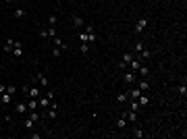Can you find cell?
<instances>
[{
  "label": "cell",
  "mask_w": 187,
  "mask_h": 139,
  "mask_svg": "<svg viewBox=\"0 0 187 139\" xmlns=\"http://www.w3.org/2000/svg\"><path fill=\"white\" fill-rule=\"evenodd\" d=\"M23 93H25L27 98H40V96H42V91H40V87H38V85H33V87L23 85Z\"/></svg>",
  "instance_id": "1"
},
{
  "label": "cell",
  "mask_w": 187,
  "mask_h": 139,
  "mask_svg": "<svg viewBox=\"0 0 187 139\" xmlns=\"http://www.w3.org/2000/svg\"><path fill=\"white\" fill-rule=\"evenodd\" d=\"M54 35H58V31H56L54 27H44V29H40V38H42V40H52Z\"/></svg>",
  "instance_id": "2"
},
{
  "label": "cell",
  "mask_w": 187,
  "mask_h": 139,
  "mask_svg": "<svg viewBox=\"0 0 187 139\" xmlns=\"http://www.w3.org/2000/svg\"><path fill=\"white\" fill-rule=\"evenodd\" d=\"M33 83H38L40 87H46L50 81H48V77H46L44 73H36V75H33Z\"/></svg>",
  "instance_id": "3"
},
{
  "label": "cell",
  "mask_w": 187,
  "mask_h": 139,
  "mask_svg": "<svg viewBox=\"0 0 187 139\" xmlns=\"http://www.w3.org/2000/svg\"><path fill=\"white\" fill-rule=\"evenodd\" d=\"M146 25H148V19H146V17L137 19V23H135V33H141V31L146 29Z\"/></svg>",
  "instance_id": "4"
},
{
  "label": "cell",
  "mask_w": 187,
  "mask_h": 139,
  "mask_svg": "<svg viewBox=\"0 0 187 139\" xmlns=\"http://www.w3.org/2000/svg\"><path fill=\"white\" fill-rule=\"evenodd\" d=\"M27 110H29V108H27V104H25V102H19V104L15 106V112H17L19 116H23V114H27Z\"/></svg>",
  "instance_id": "5"
},
{
  "label": "cell",
  "mask_w": 187,
  "mask_h": 139,
  "mask_svg": "<svg viewBox=\"0 0 187 139\" xmlns=\"http://www.w3.org/2000/svg\"><path fill=\"white\" fill-rule=\"evenodd\" d=\"M11 54L19 58V56L23 54V44H21V42H15V46H13V52H11Z\"/></svg>",
  "instance_id": "6"
},
{
  "label": "cell",
  "mask_w": 187,
  "mask_h": 139,
  "mask_svg": "<svg viewBox=\"0 0 187 139\" xmlns=\"http://www.w3.org/2000/svg\"><path fill=\"white\" fill-rule=\"evenodd\" d=\"M123 116L127 118V122H137V112H133V110H127V112H123Z\"/></svg>",
  "instance_id": "7"
},
{
  "label": "cell",
  "mask_w": 187,
  "mask_h": 139,
  "mask_svg": "<svg viewBox=\"0 0 187 139\" xmlns=\"http://www.w3.org/2000/svg\"><path fill=\"white\" fill-rule=\"evenodd\" d=\"M123 79H125L127 83H135V81H137V75H135V71H131V73H125Z\"/></svg>",
  "instance_id": "8"
},
{
  "label": "cell",
  "mask_w": 187,
  "mask_h": 139,
  "mask_svg": "<svg viewBox=\"0 0 187 139\" xmlns=\"http://www.w3.org/2000/svg\"><path fill=\"white\" fill-rule=\"evenodd\" d=\"M38 104H40V108H48L50 106V98L48 96H40L38 98Z\"/></svg>",
  "instance_id": "9"
},
{
  "label": "cell",
  "mask_w": 187,
  "mask_h": 139,
  "mask_svg": "<svg viewBox=\"0 0 187 139\" xmlns=\"http://www.w3.org/2000/svg\"><path fill=\"white\" fill-rule=\"evenodd\" d=\"M27 108H29V112L38 110V108H40V104H38V98H29V102H27Z\"/></svg>",
  "instance_id": "10"
},
{
  "label": "cell",
  "mask_w": 187,
  "mask_h": 139,
  "mask_svg": "<svg viewBox=\"0 0 187 139\" xmlns=\"http://www.w3.org/2000/svg\"><path fill=\"white\" fill-rule=\"evenodd\" d=\"M13 46H15V40H13V38H9V40L4 42V52H7V54H11V52H13Z\"/></svg>",
  "instance_id": "11"
},
{
  "label": "cell",
  "mask_w": 187,
  "mask_h": 139,
  "mask_svg": "<svg viewBox=\"0 0 187 139\" xmlns=\"http://www.w3.org/2000/svg\"><path fill=\"white\" fill-rule=\"evenodd\" d=\"M141 93H144V91H141V89H139V87H133V89H131V91H129V93H127V96H129V98H131V100H137V98H139V96H141Z\"/></svg>",
  "instance_id": "12"
},
{
  "label": "cell",
  "mask_w": 187,
  "mask_h": 139,
  "mask_svg": "<svg viewBox=\"0 0 187 139\" xmlns=\"http://www.w3.org/2000/svg\"><path fill=\"white\" fill-rule=\"evenodd\" d=\"M11 100H13V96H11L9 91H4V93H0V102H2V104H11Z\"/></svg>",
  "instance_id": "13"
},
{
  "label": "cell",
  "mask_w": 187,
  "mask_h": 139,
  "mask_svg": "<svg viewBox=\"0 0 187 139\" xmlns=\"http://www.w3.org/2000/svg\"><path fill=\"white\" fill-rule=\"evenodd\" d=\"M73 25H75L77 29H81V27H83V19H81L79 15H73Z\"/></svg>",
  "instance_id": "14"
},
{
  "label": "cell",
  "mask_w": 187,
  "mask_h": 139,
  "mask_svg": "<svg viewBox=\"0 0 187 139\" xmlns=\"http://www.w3.org/2000/svg\"><path fill=\"white\" fill-rule=\"evenodd\" d=\"M33 125H36V120H33L31 116H27V118H25V122H23V127H25L27 131H31V129H33Z\"/></svg>",
  "instance_id": "15"
},
{
  "label": "cell",
  "mask_w": 187,
  "mask_h": 139,
  "mask_svg": "<svg viewBox=\"0 0 187 139\" xmlns=\"http://www.w3.org/2000/svg\"><path fill=\"white\" fill-rule=\"evenodd\" d=\"M125 127H127V118L121 114V116L117 118V129H125Z\"/></svg>",
  "instance_id": "16"
},
{
  "label": "cell",
  "mask_w": 187,
  "mask_h": 139,
  "mask_svg": "<svg viewBox=\"0 0 187 139\" xmlns=\"http://www.w3.org/2000/svg\"><path fill=\"white\" fill-rule=\"evenodd\" d=\"M77 38H79V42H87L89 44V31H81V33H77Z\"/></svg>",
  "instance_id": "17"
},
{
  "label": "cell",
  "mask_w": 187,
  "mask_h": 139,
  "mask_svg": "<svg viewBox=\"0 0 187 139\" xmlns=\"http://www.w3.org/2000/svg\"><path fill=\"white\" fill-rule=\"evenodd\" d=\"M131 60H133V54H131V52L123 54V58H121V62H123V64H127V67H129V62H131Z\"/></svg>",
  "instance_id": "18"
},
{
  "label": "cell",
  "mask_w": 187,
  "mask_h": 139,
  "mask_svg": "<svg viewBox=\"0 0 187 139\" xmlns=\"http://www.w3.org/2000/svg\"><path fill=\"white\" fill-rule=\"evenodd\" d=\"M52 42H54V46H56V48H60V50H65V44H62V40H60L58 35H54V38H52Z\"/></svg>",
  "instance_id": "19"
},
{
  "label": "cell",
  "mask_w": 187,
  "mask_h": 139,
  "mask_svg": "<svg viewBox=\"0 0 187 139\" xmlns=\"http://www.w3.org/2000/svg\"><path fill=\"white\" fill-rule=\"evenodd\" d=\"M129 67H131V69H133V71H137V69H139V67H141V60H139V58H133V60H131V62H129Z\"/></svg>",
  "instance_id": "20"
},
{
  "label": "cell",
  "mask_w": 187,
  "mask_h": 139,
  "mask_svg": "<svg viewBox=\"0 0 187 139\" xmlns=\"http://www.w3.org/2000/svg\"><path fill=\"white\" fill-rule=\"evenodd\" d=\"M135 83H139V85H137V87H139V89H141V91H148V87H150V83H148V81H146V79H141V81H135Z\"/></svg>",
  "instance_id": "21"
},
{
  "label": "cell",
  "mask_w": 187,
  "mask_h": 139,
  "mask_svg": "<svg viewBox=\"0 0 187 139\" xmlns=\"http://www.w3.org/2000/svg\"><path fill=\"white\" fill-rule=\"evenodd\" d=\"M137 73H139V75H141V77H148V75H150V69H148V67H144V64H141V67H139V69H137Z\"/></svg>",
  "instance_id": "22"
},
{
  "label": "cell",
  "mask_w": 187,
  "mask_h": 139,
  "mask_svg": "<svg viewBox=\"0 0 187 139\" xmlns=\"http://www.w3.org/2000/svg\"><path fill=\"white\" fill-rule=\"evenodd\" d=\"M79 50H81V54H87V52H89V44H87V42H81Z\"/></svg>",
  "instance_id": "23"
},
{
  "label": "cell",
  "mask_w": 187,
  "mask_h": 139,
  "mask_svg": "<svg viewBox=\"0 0 187 139\" xmlns=\"http://www.w3.org/2000/svg\"><path fill=\"white\" fill-rule=\"evenodd\" d=\"M137 102H139V106H146V104H148V102H150V98H148V96H144V93H141V96H139V98H137Z\"/></svg>",
  "instance_id": "24"
},
{
  "label": "cell",
  "mask_w": 187,
  "mask_h": 139,
  "mask_svg": "<svg viewBox=\"0 0 187 139\" xmlns=\"http://www.w3.org/2000/svg\"><path fill=\"white\" fill-rule=\"evenodd\" d=\"M133 137L141 139V137H146V131H144V129H135V131H133Z\"/></svg>",
  "instance_id": "25"
},
{
  "label": "cell",
  "mask_w": 187,
  "mask_h": 139,
  "mask_svg": "<svg viewBox=\"0 0 187 139\" xmlns=\"http://www.w3.org/2000/svg\"><path fill=\"white\" fill-rule=\"evenodd\" d=\"M15 17H17V19L25 17V9H17V11H15Z\"/></svg>",
  "instance_id": "26"
},
{
  "label": "cell",
  "mask_w": 187,
  "mask_h": 139,
  "mask_svg": "<svg viewBox=\"0 0 187 139\" xmlns=\"http://www.w3.org/2000/svg\"><path fill=\"white\" fill-rule=\"evenodd\" d=\"M60 54H62V50H60V48H56V46H54V48H52V56H54V58H58V56H60Z\"/></svg>",
  "instance_id": "27"
},
{
  "label": "cell",
  "mask_w": 187,
  "mask_h": 139,
  "mask_svg": "<svg viewBox=\"0 0 187 139\" xmlns=\"http://www.w3.org/2000/svg\"><path fill=\"white\" fill-rule=\"evenodd\" d=\"M179 93H181V98H185V96H187V87H185V83H183V85H179Z\"/></svg>",
  "instance_id": "28"
},
{
  "label": "cell",
  "mask_w": 187,
  "mask_h": 139,
  "mask_svg": "<svg viewBox=\"0 0 187 139\" xmlns=\"http://www.w3.org/2000/svg\"><path fill=\"white\" fill-rule=\"evenodd\" d=\"M141 50H144V42H137V44H135V52H137V54H139V52H141Z\"/></svg>",
  "instance_id": "29"
},
{
  "label": "cell",
  "mask_w": 187,
  "mask_h": 139,
  "mask_svg": "<svg viewBox=\"0 0 187 139\" xmlns=\"http://www.w3.org/2000/svg\"><path fill=\"white\" fill-rule=\"evenodd\" d=\"M127 98H129V96H127V93H121V96H119V98H117V102H121V104H123V102H127Z\"/></svg>",
  "instance_id": "30"
},
{
  "label": "cell",
  "mask_w": 187,
  "mask_h": 139,
  "mask_svg": "<svg viewBox=\"0 0 187 139\" xmlns=\"http://www.w3.org/2000/svg\"><path fill=\"white\" fill-rule=\"evenodd\" d=\"M56 21H58L56 17H50V19H48V23H50V27H54V25H56Z\"/></svg>",
  "instance_id": "31"
},
{
  "label": "cell",
  "mask_w": 187,
  "mask_h": 139,
  "mask_svg": "<svg viewBox=\"0 0 187 139\" xmlns=\"http://www.w3.org/2000/svg\"><path fill=\"white\" fill-rule=\"evenodd\" d=\"M7 91H9V93H11V96H13V93H15V91H17V87H15V85H9V87H7Z\"/></svg>",
  "instance_id": "32"
},
{
  "label": "cell",
  "mask_w": 187,
  "mask_h": 139,
  "mask_svg": "<svg viewBox=\"0 0 187 139\" xmlns=\"http://www.w3.org/2000/svg\"><path fill=\"white\" fill-rule=\"evenodd\" d=\"M29 137H31V139H40V137H42V133H29Z\"/></svg>",
  "instance_id": "33"
},
{
  "label": "cell",
  "mask_w": 187,
  "mask_h": 139,
  "mask_svg": "<svg viewBox=\"0 0 187 139\" xmlns=\"http://www.w3.org/2000/svg\"><path fill=\"white\" fill-rule=\"evenodd\" d=\"M4 91H7V85H4V83H0V93H4Z\"/></svg>",
  "instance_id": "34"
},
{
  "label": "cell",
  "mask_w": 187,
  "mask_h": 139,
  "mask_svg": "<svg viewBox=\"0 0 187 139\" xmlns=\"http://www.w3.org/2000/svg\"><path fill=\"white\" fill-rule=\"evenodd\" d=\"M4 2H7V4H9V2H13V0H4Z\"/></svg>",
  "instance_id": "35"
}]
</instances>
